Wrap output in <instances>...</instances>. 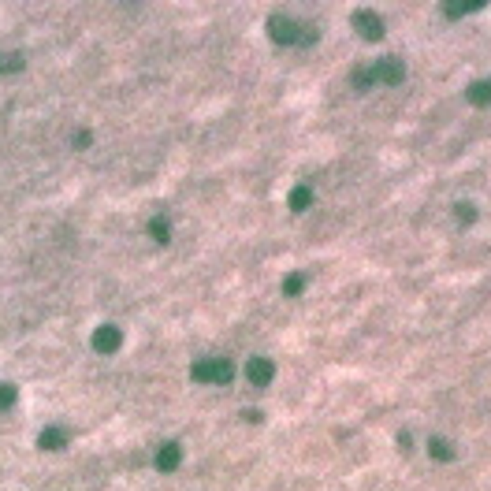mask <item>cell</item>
<instances>
[{
	"label": "cell",
	"instance_id": "6da1fadb",
	"mask_svg": "<svg viewBox=\"0 0 491 491\" xmlns=\"http://www.w3.org/2000/svg\"><path fill=\"white\" fill-rule=\"evenodd\" d=\"M231 376H235V365L227 361V357H201V361L194 365V380H198V384H227Z\"/></svg>",
	"mask_w": 491,
	"mask_h": 491
},
{
	"label": "cell",
	"instance_id": "7a4b0ae2",
	"mask_svg": "<svg viewBox=\"0 0 491 491\" xmlns=\"http://www.w3.org/2000/svg\"><path fill=\"white\" fill-rule=\"evenodd\" d=\"M302 23L290 15H272L268 19V38L276 41V45H302Z\"/></svg>",
	"mask_w": 491,
	"mask_h": 491
},
{
	"label": "cell",
	"instance_id": "3957f363",
	"mask_svg": "<svg viewBox=\"0 0 491 491\" xmlns=\"http://www.w3.org/2000/svg\"><path fill=\"white\" fill-rule=\"evenodd\" d=\"M354 30H357V38H365V41H380V38L387 34L384 19H380L376 12H368V8L354 12Z\"/></svg>",
	"mask_w": 491,
	"mask_h": 491
},
{
	"label": "cell",
	"instance_id": "277c9868",
	"mask_svg": "<svg viewBox=\"0 0 491 491\" xmlns=\"http://www.w3.org/2000/svg\"><path fill=\"white\" fill-rule=\"evenodd\" d=\"M373 68H376L380 86H398L402 79H406V63H402L398 56H384V60H376Z\"/></svg>",
	"mask_w": 491,
	"mask_h": 491
},
{
	"label": "cell",
	"instance_id": "5b68a950",
	"mask_svg": "<svg viewBox=\"0 0 491 491\" xmlns=\"http://www.w3.org/2000/svg\"><path fill=\"white\" fill-rule=\"evenodd\" d=\"M119 343H123V332H119L116 324H101V327L93 332V350H97V354H116Z\"/></svg>",
	"mask_w": 491,
	"mask_h": 491
},
{
	"label": "cell",
	"instance_id": "8992f818",
	"mask_svg": "<svg viewBox=\"0 0 491 491\" xmlns=\"http://www.w3.org/2000/svg\"><path fill=\"white\" fill-rule=\"evenodd\" d=\"M246 376H249V384H254V387H268V384H272V376H276V368H272L268 357H249Z\"/></svg>",
	"mask_w": 491,
	"mask_h": 491
},
{
	"label": "cell",
	"instance_id": "52a82bcc",
	"mask_svg": "<svg viewBox=\"0 0 491 491\" xmlns=\"http://www.w3.org/2000/svg\"><path fill=\"white\" fill-rule=\"evenodd\" d=\"M488 0H446L443 4V15L446 19H462V15H473V12H484Z\"/></svg>",
	"mask_w": 491,
	"mask_h": 491
},
{
	"label": "cell",
	"instance_id": "ba28073f",
	"mask_svg": "<svg viewBox=\"0 0 491 491\" xmlns=\"http://www.w3.org/2000/svg\"><path fill=\"white\" fill-rule=\"evenodd\" d=\"M179 462H182V446L179 443H164L160 451H157V469H160V473L179 469Z\"/></svg>",
	"mask_w": 491,
	"mask_h": 491
},
{
	"label": "cell",
	"instance_id": "9c48e42d",
	"mask_svg": "<svg viewBox=\"0 0 491 491\" xmlns=\"http://www.w3.org/2000/svg\"><path fill=\"white\" fill-rule=\"evenodd\" d=\"M38 446L41 451H63V446H68V432L56 428V424H49V428L38 435Z\"/></svg>",
	"mask_w": 491,
	"mask_h": 491
},
{
	"label": "cell",
	"instance_id": "30bf717a",
	"mask_svg": "<svg viewBox=\"0 0 491 491\" xmlns=\"http://www.w3.org/2000/svg\"><path fill=\"white\" fill-rule=\"evenodd\" d=\"M350 82H354V90H373V86H380V79H376V68L368 63V68H354V75H350Z\"/></svg>",
	"mask_w": 491,
	"mask_h": 491
},
{
	"label": "cell",
	"instance_id": "8fae6325",
	"mask_svg": "<svg viewBox=\"0 0 491 491\" xmlns=\"http://www.w3.org/2000/svg\"><path fill=\"white\" fill-rule=\"evenodd\" d=\"M469 101H473V104H491V79L469 86Z\"/></svg>",
	"mask_w": 491,
	"mask_h": 491
},
{
	"label": "cell",
	"instance_id": "7c38bea8",
	"mask_svg": "<svg viewBox=\"0 0 491 491\" xmlns=\"http://www.w3.org/2000/svg\"><path fill=\"white\" fill-rule=\"evenodd\" d=\"M309 201H313L309 187H298V190L290 194V209H294V212H302V209H305V205H309Z\"/></svg>",
	"mask_w": 491,
	"mask_h": 491
},
{
	"label": "cell",
	"instance_id": "4fadbf2b",
	"mask_svg": "<svg viewBox=\"0 0 491 491\" xmlns=\"http://www.w3.org/2000/svg\"><path fill=\"white\" fill-rule=\"evenodd\" d=\"M149 235L157 242H168V220H149Z\"/></svg>",
	"mask_w": 491,
	"mask_h": 491
},
{
	"label": "cell",
	"instance_id": "5bb4252c",
	"mask_svg": "<svg viewBox=\"0 0 491 491\" xmlns=\"http://www.w3.org/2000/svg\"><path fill=\"white\" fill-rule=\"evenodd\" d=\"M19 68H23V56H19V52H12V56L0 52V71H19Z\"/></svg>",
	"mask_w": 491,
	"mask_h": 491
},
{
	"label": "cell",
	"instance_id": "9a60e30c",
	"mask_svg": "<svg viewBox=\"0 0 491 491\" xmlns=\"http://www.w3.org/2000/svg\"><path fill=\"white\" fill-rule=\"evenodd\" d=\"M15 406V387L12 384H0V410Z\"/></svg>",
	"mask_w": 491,
	"mask_h": 491
},
{
	"label": "cell",
	"instance_id": "2e32d148",
	"mask_svg": "<svg viewBox=\"0 0 491 491\" xmlns=\"http://www.w3.org/2000/svg\"><path fill=\"white\" fill-rule=\"evenodd\" d=\"M305 287V279L302 276H287V283H283V290H287V294H298Z\"/></svg>",
	"mask_w": 491,
	"mask_h": 491
},
{
	"label": "cell",
	"instance_id": "e0dca14e",
	"mask_svg": "<svg viewBox=\"0 0 491 491\" xmlns=\"http://www.w3.org/2000/svg\"><path fill=\"white\" fill-rule=\"evenodd\" d=\"M90 141H93V134H90V130H79V134H75V146H90Z\"/></svg>",
	"mask_w": 491,
	"mask_h": 491
},
{
	"label": "cell",
	"instance_id": "ac0fdd59",
	"mask_svg": "<svg viewBox=\"0 0 491 491\" xmlns=\"http://www.w3.org/2000/svg\"><path fill=\"white\" fill-rule=\"evenodd\" d=\"M458 216H462V220L469 224V220H473V205H458Z\"/></svg>",
	"mask_w": 491,
	"mask_h": 491
}]
</instances>
